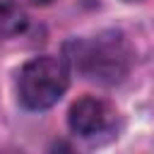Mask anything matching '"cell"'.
I'll return each mask as SVG.
<instances>
[{"instance_id":"cell-1","label":"cell","mask_w":154,"mask_h":154,"mask_svg":"<svg viewBox=\"0 0 154 154\" xmlns=\"http://www.w3.org/2000/svg\"><path fill=\"white\" fill-rule=\"evenodd\" d=\"M67 84H70L67 65L53 55H41L29 60L22 67L19 82H17L22 103L34 111L51 108L65 94Z\"/></svg>"},{"instance_id":"cell-2","label":"cell","mask_w":154,"mask_h":154,"mask_svg":"<svg viewBox=\"0 0 154 154\" xmlns=\"http://www.w3.org/2000/svg\"><path fill=\"white\" fill-rule=\"evenodd\" d=\"M77 65L79 70L96 82H118L128 72V51L118 34L99 36L89 43L77 48Z\"/></svg>"},{"instance_id":"cell-3","label":"cell","mask_w":154,"mask_h":154,"mask_svg":"<svg viewBox=\"0 0 154 154\" xmlns=\"http://www.w3.org/2000/svg\"><path fill=\"white\" fill-rule=\"evenodd\" d=\"M113 123V111L106 101L96 99V96H82L70 106L67 113V125L72 132L89 137L96 132H103L108 125Z\"/></svg>"},{"instance_id":"cell-4","label":"cell","mask_w":154,"mask_h":154,"mask_svg":"<svg viewBox=\"0 0 154 154\" xmlns=\"http://www.w3.org/2000/svg\"><path fill=\"white\" fill-rule=\"evenodd\" d=\"M26 17L14 0H0V41L24 31Z\"/></svg>"},{"instance_id":"cell-5","label":"cell","mask_w":154,"mask_h":154,"mask_svg":"<svg viewBox=\"0 0 154 154\" xmlns=\"http://www.w3.org/2000/svg\"><path fill=\"white\" fill-rule=\"evenodd\" d=\"M34 5H48V2H53V0H31Z\"/></svg>"},{"instance_id":"cell-6","label":"cell","mask_w":154,"mask_h":154,"mask_svg":"<svg viewBox=\"0 0 154 154\" xmlns=\"http://www.w3.org/2000/svg\"><path fill=\"white\" fill-rule=\"evenodd\" d=\"M125 2H140V0H125Z\"/></svg>"}]
</instances>
